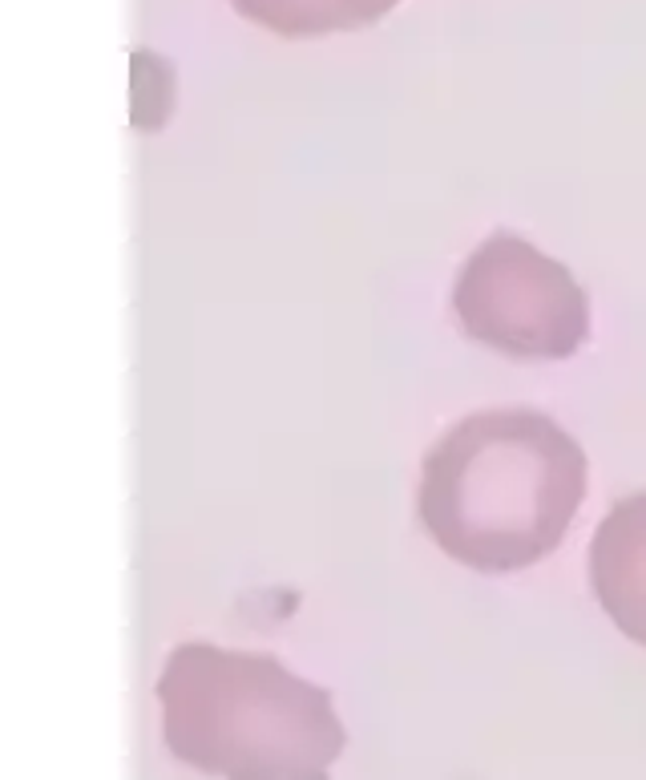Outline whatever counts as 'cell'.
Returning <instances> with one entry per match:
<instances>
[{
  "label": "cell",
  "mask_w": 646,
  "mask_h": 780,
  "mask_svg": "<svg viewBox=\"0 0 646 780\" xmlns=\"http://www.w3.org/2000/svg\"><path fill=\"white\" fill-rule=\"evenodd\" d=\"M453 308L477 344L513 360H566L590 336V300L578 279L505 231L469 255Z\"/></svg>",
  "instance_id": "obj_3"
},
{
  "label": "cell",
  "mask_w": 646,
  "mask_h": 780,
  "mask_svg": "<svg viewBox=\"0 0 646 780\" xmlns=\"http://www.w3.org/2000/svg\"><path fill=\"white\" fill-rule=\"evenodd\" d=\"M166 748L223 780H328L344 752L332 692L307 684L275 655L182 643L162 679Z\"/></svg>",
  "instance_id": "obj_2"
},
{
  "label": "cell",
  "mask_w": 646,
  "mask_h": 780,
  "mask_svg": "<svg viewBox=\"0 0 646 780\" xmlns=\"http://www.w3.org/2000/svg\"><path fill=\"white\" fill-rule=\"evenodd\" d=\"M586 494V453L537 409L473 413L428 449L416 490L433 542L485 574L554 554Z\"/></svg>",
  "instance_id": "obj_1"
},
{
  "label": "cell",
  "mask_w": 646,
  "mask_h": 780,
  "mask_svg": "<svg viewBox=\"0 0 646 780\" xmlns=\"http://www.w3.org/2000/svg\"><path fill=\"white\" fill-rule=\"evenodd\" d=\"M590 582L614 627L646 647V494L622 498L590 546Z\"/></svg>",
  "instance_id": "obj_4"
},
{
  "label": "cell",
  "mask_w": 646,
  "mask_h": 780,
  "mask_svg": "<svg viewBox=\"0 0 646 780\" xmlns=\"http://www.w3.org/2000/svg\"><path fill=\"white\" fill-rule=\"evenodd\" d=\"M235 13L279 33V37H323L352 33L380 21L400 0H231Z\"/></svg>",
  "instance_id": "obj_5"
}]
</instances>
